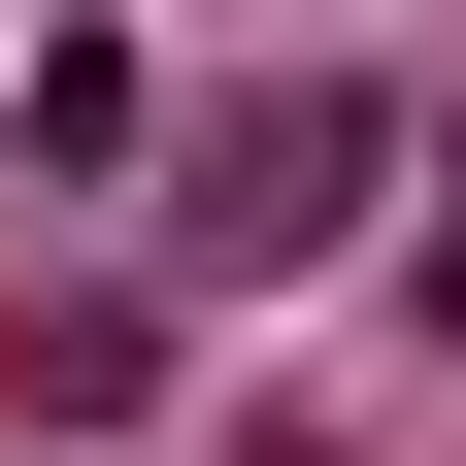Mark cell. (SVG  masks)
Listing matches in <instances>:
<instances>
[{"label": "cell", "mask_w": 466, "mask_h": 466, "mask_svg": "<svg viewBox=\"0 0 466 466\" xmlns=\"http://www.w3.org/2000/svg\"><path fill=\"white\" fill-rule=\"evenodd\" d=\"M367 100H267V134H200V200H167V233H200V267H333V233H367Z\"/></svg>", "instance_id": "cell-1"}]
</instances>
